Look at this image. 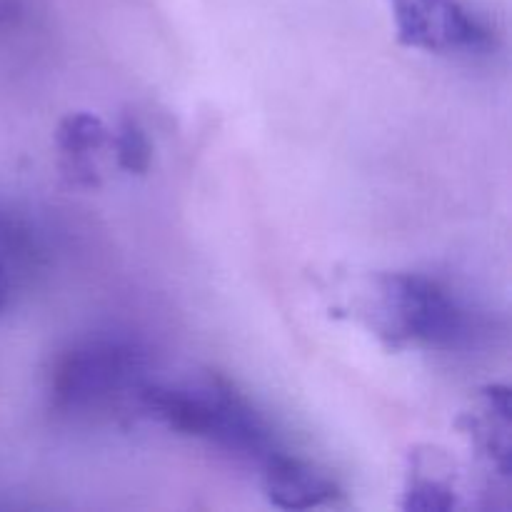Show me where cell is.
Masks as SVG:
<instances>
[{"label": "cell", "mask_w": 512, "mask_h": 512, "mask_svg": "<svg viewBox=\"0 0 512 512\" xmlns=\"http://www.w3.org/2000/svg\"><path fill=\"white\" fill-rule=\"evenodd\" d=\"M458 505V495L450 480L440 475H428V470L418 463L408 473V485H405L403 510L410 512H448Z\"/></svg>", "instance_id": "obj_8"}, {"label": "cell", "mask_w": 512, "mask_h": 512, "mask_svg": "<svg viewBox=\"0 0 512 512\" xmlns=\"http://www.w3.org/2000/svg\"><path fill=\"white\" fill-rule=\"evenodd\" d=\"M8 228H10V225L5 223V220H0V235H3V230H8Z\"/></svg>", "instance_id": "obj_11"}, {"label": "cell", "mask_w": 512, "mask_h": 512, "mask_svg": "<svg viewBox=\"0 0 512 512\" xmlns=\"http://www.w3.org/2000/svg\"><path fill=\"white\" fill-rule=\"evenodd\" d=\"M8 250L0 248V313L8 308L10 290H13V278H10V265H8Z\"/></svg>", "instance_id": "obj_10"}, {"label": "cell", "mask_w": 512, "mask_h": 512, "mask_svg": "<svg viewBox=\"0 0 512 512\" xmlns=\"http://www.w3.org/2000/svg\"><path fill=\"white\" fill-rule=\"evenodd\" d=\"M365 315L390 348L453 350L470 338V315L463 303L443 283L420 273L373 278Z\"/></svg>", "instance_id": "obj_3"}, {"label": "cell", "mask_w": 512, "mask_h": 512, "mask_svg": "<svg viewBox=\"0 0 512 512\" xmlns=\"http://www.w3.org/2000/svg\"><path fill=\"white\" fill-rule=\"evenodd\" d=\"M150 380L145 345L123 333H93L70 343L48 373L50 408L65 418H90L133 400Z\"/></svg>", "instance_id": "obj_2"}, {"label": "cell", "mask_w": 512, "mask_h": 512, "mask_svg": "<svg viewBox=\"0 0 512 512\" xmlns=\"http://www.w3.org/2000/svg\"><path fill=\"white\" fill-rule=\"evenodd\" d=\"M115 160L130 175H145L153 160V145L135 115H123L118 130L110 135Z\"/></svg>", "instance_id": "obj_9"}, {"label": "cell", "mask_w": 512, "mask_h": 512, "mask_svg": "<svg viewBox=\"0 0 512 512\" xmlns=\"http://www.w3.org/2000/svg\"><path fill=\"white\" fill-rule=\"evenodd\" d=\"M110 128L103 118L78 110L68 113L55 128V145L60 153V168L70 183L80 188H95L100 183V170L95 158L110 145Z\"/></svg>", "instance_id": "obj_7"}, {"label": "cell", "mask_w": 512, "mask_h": 512, "mask_svg": "<svg viewBox=\"0 0 512 512\" xmlns=\"http://www.w3.org/2000/svg\"><path fill=\"white\" fill-rule=\"evenodd\" d=\"M510 390L505 385H488L480 390L473 410L463 415L460 425L473 440L475 450L488 460L490 468L503 478L510 475Z\"/></svg>", "instance_id": "obj_6"}, {"label": "cell", "mask_w": 512, "mask_h": 512, "mask_svg": "<svg viewBox=\"0 0 512 512\" xmlns=\"http://www.w3.org/2000/svg\"><path fill=\"white\" fill-rule=\"evenodd\" d=\"M395 35L425 53H473L488 48L490 28L465 0H385Z\"/></svg>", "instance_id": "obj_4"}, {"label": "cell", "mask_w": 512, "mask_h": 512, "mask_svg": "<svg viewBox=\"0 0 512 512\" xmlns=\"http://www.w3.org/2000/svg\"><path fill=\"white\" fill-rule=\"evenodd\" d=\"M260 470L265 498L278 510L323 508L340 495L338 483L328 473L283 448L275 450Z\"/></svg>", "instance_id": "obj_5"}, {"label": "cell", "mask_w": 512, "mask_h": 512, "mask_svg": "<svg viewBox=\"0 0 512 512\" xmlns=\"http://www.w3.org/2000/svg\"><path fill=\"white\" fill-rule=\"evenodd\" d=\"M135 405L173 433L203 440L248 463L263 465L280 450L268 420L233 385L215 375L173 383L150 378Z\"/></svg>", "instance_id": "obj_1"}]
</instances>
